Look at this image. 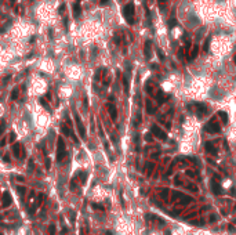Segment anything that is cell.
Listing matches in <instances>:
<instances>
[{
	"label": "cell",
	"mask_w": 236,
	"mask_h": 235,
	"mask_svg": "<svg viewBox=\"0 0 236 235\" xmlns=\"http://www.w3.org/2000/svg\"><path fill=\"white\" fill-rule=\"evenodd\" d=\"M188 108L192 109L193 111L192 114H195L197 118H203L207 114V107L204 104H200V103H193V104L188 105Z\"/></svg>",
	"instance_id": "cell-1"
},
{
	"label": "cell",
	"mask_w": 236,
	"mask_h": 235,
	"mask_svg": "<svg viewBox=\"0 0 236 235\" xmlns=\"http://www.w3.org/2000/svg\"><path fill=\"white\" fill-rule=\"evenodd\" d=\"M123 14H124L126 21H127L128 24L134 22V19H133V17H134V4H133V3H130V4L124 6V8H123Z\"/></svg>",
	"instance_id": "cell-2"
},
{
	"label": "cell",
	"mask_w": 236,
	"mask_h": 235,
	"mask_svg": "<svg viewBox=\"0 0 236 235\" xmlns=\"http://www.w3.org/2000/svg\"><path fill=\"white\" fill-rule=\"evenodd\" d=\"M204 130L208 131V133H220L221 131V126H220V123H218L217 120H215V118H213L206 126H204Z\"/></svg>",
	"instance_id": "cell-3"
},
{
	"label": "cell",
	"mask_w": 236,
	"mask_h": 235,
	"mask_svg": "<svg viewBox=\"0 0 236 235\" xmlns=\"http://www.w3.org/2000/svg\"><path fill=\"white\" fill-rule=\"evenodd\" d=\"M171 199L173 200H178L180 203H184V205H186V203L192 202V198L191 196L185 195V194H181V192H173L171 194Z\"/></svg>",
	"instance_id": "cell-4"
},
{
	"label": "cell",
	"mask_w": 236,
	"mask_h": 235,
	"mask_svg": "<svg viewBox=\"0 0 236 235\" xmlns=\"http://www.w3.org/2000/svg\"><path fill=\"white\" fill-rule=\"evenodd\" d=\"M66 156V151H65V144H64V140L62 137L58 138V147H57V161L61 162L62 159Z\"/></svg>",
	"instance_id": "cell-5"
},
{
	"label": "cell",
	"mask_w": 236,
	"mask_h": 235,
	"mask_svg": "<svg viewBox=\"0 0 236 235\" xmlns=\"http://www.w3.org/2000/svg\"><path fill=\"white\" fill-rule=\"evenodd\" d=\"M150 133L152 134H155L157 138H160V140H167V134H166V131L164 130H162V129L159 127V126H156V125H153L152 127H150Z\"/></svg>",
	"instance_id": "cell-6"
},
{
	"label": "cell",
	"mask_w": 236,
	"mask_h": 235,
	"mask_svg": "<svg viewBox=\"0 0 236 235\" xmlns=\"http://www.w3.org/2000/svg\"><path fill=\"white\" fill-rule=\"evenodd\" d=\"M75 122H76L77 125V129H79V134H80L81 138H86V129H84L83 123H81V119L80 116H79L77 114H75Z\"/></svg>",
	"instance_id": "cell-7"
},
{
	"label": "cell",
	"mask_w": 236,
	"mask_h": 235,
	"mask_svg": "<svg viewBox=\"0 0 236 235\" xmlns=\"http://www.w3.org/2000/svg\"><path fill=\"white\" fill-rule=\"evenodd\" d=\"M13 152H14L15 156H18V158H22L23 155V148L21 144H18V142H15L14 145H13Z\"/></svg>",
	"instance_id": "cell-8"
},
{
	"label": "cell",
	"mask_w": 236,
	"mask_h": 235,
	"mask_svg": "<svg viewBox=\"0 0 236 235\" xmlns=\"http://www.w3.org/2000/svg\"><path fill=\"white\" fill-rule=\"evenodd\" d=\"M108 111H109V115H111V118L113 119V120H116L117 119V109H116V107L112 103L108 104Z\"/></svg>",
	"instance_id": "cell-9"
},
{
	"label": "cell",
	"mask_w": 236,
	"mask_h": 235,
	"mask_svg": "<svg viewBox=\"0 0 236 235\" xmlns=\"http://www.w3.org/2000/svg\"><path fill=\"white\" fill-rule=\"evenodd\" d=\"M61 129H62V133H64V134H66V136H69V137H72V138H73V141H75V142H79L77 137H76V136L73 134V131H72L69 127H66V126L64 125V126H62V127H61Z\"/></svg>",
	"instance_id": "cell-10"
},
{
	"label": "cell",
	"mask_w": 236,
	"mask_h": 235,
	"mask_svg": "<svg viewBox=\"0 0 236 235\" xmlns=\"http://www.w3.org/2000/svg\"><path fill=\"white\" fill-rule=\"evenodd\" d=\"M204 148H206V151L208 152V154H211V155H215V154H217V148H215L210 141H206V142H204Z\"/></svg>",
	"instance_id": "cell-11"
},
{
	"label": "cell",
	"mask_w": 236,
	"mask_h": 235,
	"mask_svg": "<svg viewBox=\"0 0 236 235\" xmlns=\"http://www.w3.org/2000/svg\"><path fill=\"white\" fill-rule=\"evenodd\" d=\"M10 203H11V196H10L8 192H4L3 194V206L7 207L10 206Z\"/></svg>",
	"instance_id": "cell-12"
},
{
	"label": "cell",
	"mask_w": 236,
	"mask_h": 235,
	"mask_svg": "<svg viewBox=\"0 0 236 235\" xmlns=\"http://www.w3.org/2000/svg\"><path fill=\"white\" fill-rule=\"evenodd\" d=\"M146 112H148V114H155V112H156V108L153 107L152 103H150L149 100L146 101Z\"/></svg>",
	"instance_id": "cell-13"
},
{
	"label": "cell",
	"mask_w": 236,
	"mask_h": 235,
	"mask_svg": "<svg viewBox=\"0 0 236 235\" xmlns=\"http://www.w3.org/2000/svg\"><path fill=\"white\" fill-rule=\"evenodd\" d=\"M211 188H213V192H214V194H217V195H220V194H222V191H221V187L218 185V184H215L214 181L211 183Z\"/></svg>",
	"instance_id": "cell-14"
},
{
	"label": "cell",
	"mask_w": 236,
	"mask_h": 235,
	"mask_svg": "<svg viewBox=\"0 0 236 235\" xmlns=\"http://www.w3.org/2000/svg\"><path fill=\"white\" fill-rule=\"evenodd\" d=\"M80 11H81V10H80V4H79V3L76 2V3L73 4V15H75V17L80 15Z\"/></svg>",
	"instance_id": "cell-15"
},
{
	"label": "cell",
	"mask_w": 236,
	"mask_h": 235,
	"mask_svg": "<svg viewBox=\"0 0 236 235\" xmlns=\"http://www.w3.org/2000/svg\"><path fill=\"white\" fill-rule=\"evenodd\" d=\"M153 169H155V163H146V174L150 176L152 174V172H153Z\"/></svg>",
	"instance_id": "cell-16"
},
{
	"label": "cell",
	"mask_w": 236,
	"mask_h": 235,
	"mask_svg": "<svg viewBox=\"0 0 236 235\" xmlns=\"http://www.w3.org/2000/svg\"><path fill=\"white\" fill-rule=\"evenodd\" d=\"M145 57H146V58H149V57H150V42H149V40L145 43Z\"/></svg>",
	"instance_id": "cell-17"
},
{
	"label": "cell",
	"mask_w": 236,
	"mask_h": 235,
	"mask_svg": "<svg viewBox=\"0 0 236 235\" xmlns=\"http://www.w3.org/2000/svg\"><path fill=\"white\" fill-rule=\"evenodd\" d=\"M218 115H220V116H221V119H222V122H224V123H228L229 118H228V115L225 114L224 111H220V112H218Z\"/></svg>",
	"instance_id": "cell-18"
},
{
	"label": "cell",
	"mask_w": 236,
	"mask_h": 235,
	"mask_svg": "<svg viewBox=\"0 0 236 235\" xmlns=\"http://www.w3.org/2000/svg\"><path fill=\"white\" fill-rule=\"evenodd\" d=\"M157 100H159V104H163L167 100V96H163L162 91H159V96H157Z\"/></svg>",
	"instance_id": "cell-19"
},
{
	"label": "cell",
	"mask_w": 236,
	"mask_h": 235,
	"mask_svg": "<svg viewBox=\"0 0 236 235\" xmlns=\"http://www.w3.org/2000/svg\"><path fill=\"white\" fill-rule=\"evenodd\" d=\"M197 46H195L193 47V50H192V53H191V60H193V58H196V55H197Z\"/></svg>",
	"instance_id": "cell-20"
},
{
	"label": "cell",
	"mask_w": 236,
	"mask_h": 235,
	"mask_svg": "<svg viewBox=\"0 0 236 235\" xmlns=\"http://www.w3.org/2000/svg\"><path fill=\"white\" fill-rule=\"evenodd\" d=\"M40 104H42V105H43V107H44V108H46V109H47V111H49V112H51V108L49 107V104H47V103H46V101H44V98H40Z\"/></svg>",
	"instance_id": "cell-21"
},
{
	"label": "cell",
	"mask_w": 236,
	"mask_h": 235,
	"mask_svg": "<svg viewBox=\"0 0 236 235\" xmlns=\"http://www.w3.org/2000/svg\"><path fill=\"white\" fill-rule=\"evenodd\" d=\"M167 195H169V189H167V188L162 189V192H160V196H162L163 199H166V198H167Z\"/></svg>",
	"instance_id": "cell-22"
},
{
	"label": "cell",
	"mask_w": 236,
	"mask_h": 235,
	"mask_svg": "<svg viewBox=\"0 0 236 235\" xmlns=\"http://www.w3.org/2000/svg\"><path fill=\"white\" fill-rule=\"evenodd\" d=\"M123 83H124V91L126 93H128V82H127V77H123Z\"/></svg>",
	"instance_id": "cell-23"
},
{
	"label": "cell",
	"mask_w": 236,
	"mask_h": 235,
	"mask_svg": "<svg viewBox=\"0 0 236 235\" xmlns=\"http://www.w3.org/2000/svg\"><path fill=\"white\" fill-rule=\"evenodd\" d=\"M17 97H18V88H14L11 93V100H15Z\"/></svg>",
	"instance_id": "cell-24"
},
{
	"label": "cell",
	"mask_w": 236,
	"mask_h": 235,
	"mask_svg": "<svg viewBox=\"0 0 236 235\" xmlns=\"http://www.w3.org/2000/svg\"><path fill=\"white\" fill-rule=\"evenodd\" d=\"M49 232H50V235H54V234H55V226H54V224H53V226H50Z\"/></svg>",
	"instance_id": "cell-25"
},
{
	"label": "cell",
	"mask_w": 236,
	"mask_h": 235,
	"mask_svg": "<svg viewBox=\"0 0 236 235\" xmlns=\"http://www.w3.org/2000/svg\"><path fill=\"white\" fill-rule=\"evenodd\" d=\"M93 207H94V209H100V210H104V206H102V205H98V203H93Z\"/></svg>",
	"instance_id": "cell-26"
},
{
	"label": "cell",
	"mask_w": 236,
	"mask_h": 235,
	"mask_svg": "<svg viewBox=\"0 0 236 235\" xmlns=\"http://www.w3.org/2000/svg\"><path fill=\"white\" fill-rule=\"evenodd\" d=\"M17 189H18V192L19 194H22V195H23V194H25V187H17Z\"/></svg>",
	"instance_id": "cell-27"
},
{
	"label": "cell",
	"mask_w": 236,
	"mask_h": 235,
	"mask_svg": "<svg viewBox=\"0 0 236 235\" xmlns=\"http://www.w3.org/2000/svg\"><path fill=\"white\" fill-rule=\"evenodd\" d=\"M186 174H188V176H191V177H197V174H196L195 172H192V170H188Z\"/></svg>",
	"instance_id": "cell-28"
},
{
	"label": "cell",
	"mask_w": 236,
	"mask_h": 235,
	"mask_svg": "<svg viewBox=\"0 0 236 235\" xmlns=\"http://www.w3.org/2000/svg\"><path fill=\"white\" fill-rule=\"evenodd\" d=\"M50 166H51L50 159H46V169H47V170H50Z\"/></svg>",
	"instance_id": "cell-29"
},
{
	"label": "cell",
	"mask_w": 236,
	"mask_h": 235,
	"mask_svg": "<svg viewBox=\"0 0 236 235\" xmlns=\"http://www.w3.org/2000/svg\"><path fill=\"white\" fill-rule=\"evenodd\" d=\"M3 130H4V122H0V134H2V133H3Z\"/></svg>",
	"instance_id": "cell-30"
},
{
	"label": "cell",
	"mask_w": 236,
	"mask_h": 235,
	"mask_svg": "<svg viewBox=\"0 0 236 235\" xmlns=\"http://www.w3.org/2000/svg\"><path fill=\"white\" fill-rule=\"evenodd\" d=\"M157 55H159L160 60H164V55H163V53L160 51V50H157Z\"/></svg>",
	"instance_id": "cell-31"
},
{
	"label": "cell",
	"mask_w": 236,
	"mask_h": 235,
	"mask_svg": "<svg viewBox=\"0 0 236 235\" xmlns=\"http://www.w3.org/2000/svg\"><path fill=\"white\" fill-rule=\"evenodd\" d=\"M189 188H191V191L197 192V187H196V185H192V184H191V185H189Z\"/></svg>",
	"instance_id": "cell-32"
},
{
	"label": "cell",
	"mask_w": 236,
	"mask_h": 235,
	"mask_svg": "<svg viewBox=\"0 0 236 235\" xmlns=\"http://www.w3.org/2000/svg\"><path fill=\"white\" fill-rule=\"evenodd\" d=\"M208 44H210V39H207V40H206V46H204V50H206V51L208 50Z\"/></svg>",
	"instance_id": "cell-33"
},
{
	"label": "cell",
	"mask_w": 236,
	"mask_h": 235,
	"mask_svg": "<svg viewBox=\"0 0 236 235\" xmlns=\"http://www.w3.org/2000/svg\"><path fill=\"white\" fill-rule=\"evenodd\" d=\"M14 140H15V134H14V133H11V136H10V142H13Z\"/></svg>",
	"instance_id": "cell-34"
},
{
	"label": "cell",
	"mask_w": 236,
	"mask_h": 235,
	"mask_svg": "<svg viewBox=\"0 0 236 235\" xmlns=\"http://www.w3.org/2000/svg\"><path fill=\"white\" fill-rule=\"evenodd\" d=\"M145 140H146V141H152V136H146V137H145Z\"/></svg>",
	"instance_id": "cell-35"
},
{
	"label": "cell",
	"mask_w": 236,
	"mask_h": 235,
	"mask_svg": "<svg viewBox=\"0 0 236 235\" xmlns=\"http://www.w3.org/2000/svg\"><path fill=\"white\" fill-rule=\"evenodd\" d=\"M174 183H175V184H177V185H181V181H180V180H178V178H175V180H174Z\"/></svg>",
	"instance_id": "cell-36"
},
{
	"label": "cell",
	"mask_w": 236,
	"mask_h": 235,
	"mask_svg": "<svg viewBox=\"0 0 236 235\" xmlns=\"http://www.w3.org/2000/svg\"><path fill=\"white\" fill-rule=\"evenodd\" d=\"M64 8H65V4H62V6H61V7H60V10H58V11H60V13H62V11H64Z\"/></svg>",
	"instance_id": "cell-37"
},
{
	"label": "cell",
	"mask_w": 236,
	"mask_h": 235,
	"mask_svg": "<svg viewBox=\"0 0 236 235\" xmlns=\"http://www.w3.org/2000/svg\"><path fill=\"white\" fill-rule=\"evenodd\" d=\"M108 2H109V0H100L101 4H105V3H108Z\"/></svg>",
	"instance_id": "cell-38"
},
{
	"label": "cell",
	"mask_w": 236,
	"mask_h": 235,
	"mask_svg": "<svg viewBox=\"0 0 236 235\" xmlns=\"http://www.w3.org/2000/svg\"><path fill=\"white\" fill-rule=\"evenodd\" d=\"M159 2H162V3H164V2H166V0H159Z\"/></svg>",
	"instance_id": "cell-39"
},
{
	"label": "cell",
	"mask_w": 236,
	"mask_h": 235,
	"mask_svg": "<svg viewBox=\"0 0 236 235\" xmlns=\"http://www.w3.org/2000/svg\"><path fill=\"white\" fill-rule=\"evenodd\" d=\"M235 62H236V57H235Z\"/></svg>",
	"instance_id": "cell-40"
}]
</instances>
